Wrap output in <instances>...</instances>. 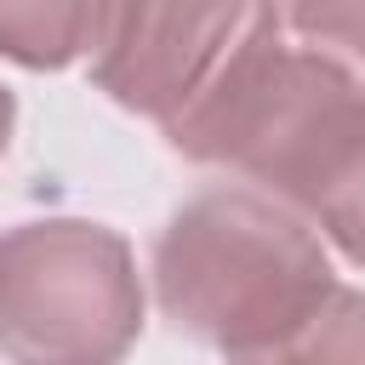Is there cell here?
Returning a JSON list of instances; mask_svg holds the SVG:
<instances>
[{"mask_svg":"<svg viewBox=\"0 0 365 365\" xmlns=\"http://www.w3.org/2000/svg\"><path fill=\"white\" fill-rule=\"evenodd\" d=\"M148 274L160 314L228 359H365V291L336 279L302 211L251 182L182 200Z\"/></svg>","mask_w":365,"mask_h":365,"instance_id":"6da1fadb","label":"cell"},{"mask_svg":"<svg viewBox=\"0 0 365 365\" xmlns=\"http://www.w3.org/2000/svg\"><path fill=\"white\" fill-rule=\"evenodd\" d=\"M160 131L182 160L234 171L319 222L365 171V68L268 29Z\"/></svg>","mask_w":365,"mask_h":365,"instance_id":"7a4b0ae2","label":"cell"},{"mask_svg":"<svg viewBox=\"0 0 365 365\" xmlns=\"http://www.w3.org/2000/svg\"><path fill=\"white\" fill-rule=\"evenodd\" d=\"M143 336L131 240L91 217L0 228V354L23 365H108Z\"/></svg>","mask_w":365,"mask_h":365,"instance_id":"3957f363","label":"cell"},{"mask_svg":"<svg viewBox=\"0 0 365 365\" xmlns=\"http://www.w3.org/2000/svg\"><path fill=\"white\" fill-rule=\"evenodd\" d=\"M268 29H285L279 0H108L91 86L165 125Z\"/></svg>","mask_w":365,"mask_h":365,"instance_id":"277c9868","label":"cell"},{"mask_svg":"<svg viewBox=\"0 0 365 365\" xmlns=\"http://www.w3.org/2000/svg\"><path fill=\"white\" fill-rule=\"evenodd\" d=\"M108 0H0V57L51 74L91 51Z\"/></svg>","mask_w":365,"mask_h":365,"instance_id":"5b68a950","label":"cell"},{"mask_svg":"<svg viewBox=\"0 0 365 365\" xmlns=\"http://www.w3.org/2000/svg\"><path fill=\"white\" fill-rule=\"evenodd\" d=\"M279 17L302 40L365 68V0H279Z\"/></svg>","mask_w":365,"mask_h":365,"instance_id":"8992f818","label":"cell"},{"mask_svg":"<svg viewBox=\"0 0 365 365\" xmlns=\"http://www.w3.org/2000/svg\"><path fill=\"white\" fill-rule=\"evenodd\" d=\"M319 234H325V240H331V245L365 274V171H359V182H354V188L319 217Z\"/></svg>","mask_w":365,"mask_h":365,"instance_id":"52a82bcc","label":"cell"},{"mask_svg":"<svg viewBox=\"0 0 365 365\" xmlns=\"http://www.w3.org/2000/svg\"><path fill=\"white\" fill-rule=\"evenodd\" d=\"M11 131H17V97H11V86L0 80V154L11 148Z\"/></svg>","mask_w":365,"mask_h":365,"instance_id":"ba28073f","label":"cell"}]
</instances>
